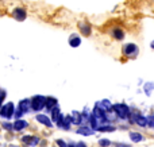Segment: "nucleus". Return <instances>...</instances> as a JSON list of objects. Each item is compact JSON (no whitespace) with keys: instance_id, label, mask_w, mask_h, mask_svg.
<instances>
[{"instance_id":"obj_1","label":"nucleus","mask_w":154,"mask_h":147,"mask_svg":"<svg viewBox=\"0 0 154 147\" xmlns=\"http://www.w3.org/2000/svg\"><path fill=\"white\" fill-rule=\"evenodd\" d=\"M112 108H114L116 116H119L120 119H128V116H130V110H128V107L126 104H116Z\"/></svg>"},{"instance_id":"obj_2","label":"nucleus","mask_w":154,"mask_h":147,"mask_svg":"<svg viewBox=\"0 0 154 147\" xmlns=\"http://www.w3.org/2000/svg\"><path fill=\"white\" fill-rule=\"evenodd\" d=\"M15 115V107H14L12 103H7L5 105H3L0 108V116L5 119H11L12 116Z\"/></svg>"},{"instance_id":"obj_3","label":"nucleus","mask_w":154,"mask_h":147,"mask_svg":"<svg viewBox=\"0 0 154 147\" xmlns=\"http://www.w3.org/2000/svg\"><path fill=\"white\" fill-rule=\"evenodd\" d=\"M46 107V97L43 96H34L31 99V110L41 111Z\"/></svg>"},{"instance_id":"obj_4","label":"nucleus","mask_w":154,"mask_h":147,"mask_svg":"<svg viewBox=\"0 0 154 147\" xmlns=\"http://www.w3.org/2000/svg\"><path fill=\"white\" fill-rule=\"evenodd\" d=\"M30 110H31V100L24 99V100H22V101L19 103V110H18V112H16L15 115L19 118V116H22V115H24V113H27Z\"/></svg>"},{"instance_id":"obj_5","label":"nucleus","mask_w":154,"mask_h":147,"mask_svg":"<svg viewBox=\"0 0 154 147\" xmlns=\"http://www.w3.org/2000/svg\"><path fill=\"white\" fill-rule=\"evenodd\" d=\"M138 53V46L134 45V43H127V45L123 46V54L127 57H133Z\"/></svg>"},{"instance_id":"obj_6","label":"nucleus","mask_w":154,"mask_h":147,"mask_svg":"<svg viewBox=\"0 0 154 147\" xmlns=\"http://www.w3.org/2000/svg\"><path fill=\"white\" fill-rule=\"evenodd\" d=\"M12 16L16 19V20H24L26 16H27V14H26V11H24L23 8H15L14 12H12Z\"/></svg>"},{"instance_id":"obj_7","label":"nucleus","mask_w":154,"mask_h":147,"mask_svg":"<svg viewBox=\"0 0 154 147\" xmlns=\"http://www.w3.org/2000/svg\"><path fill=\"white\" fill-rule=\"evenodd\" d=\"M22 142L23 143H27L29 146H35L39 143V138L37 136H31V135H27V136H23L22 138Z\"/></svg>"},{"instance_id":"obj_8","label":"nucleus","mask_w":154,"mask_h":147,"mask_svg":"<svg viewBox=\"0 0 154 147\" xmlns=\"http://www.w3.org/2000/svg\"><path fill=\"white\" fill-rule=\"evenodd\" d=\"M69 45L72 46V47H77V46L81 45V38L79 37L77 34H72L69 38Z\"/></svg>"},{"instance_id":"obj_9","label":"nucleus","mask_w":154,"mask_h":147,"mask_svg":"<svg viewBox=\"0 0 154 147\" xmlns=\"http://www.w3.org/2000/svg\"><path fill=\"white\" fill-rule=\"evenodd\" d=\"M27 126H29V123H27V122L18 119V120L14 123V130H15V131H22V130H24Z\"/></svg>"},{"instance_id":"obj_10","label":"nucleus","mask_w":154,"mask_h":147,"mask_svg":"<svg viewBox=\"0 0 154 147\" xmlns=\"http://www.w3.org/2000/svg\"><path fill=\"white\" fill-rule=\"evenodd\" d=\"M37 120L39 122V123L45 124L46 127H51V126H53V124H51V120L46 115H37Z\"/></svg>"},{"instance_id":"obj_11","label":"nucleus","mask_w":154,"mask_h":147,"mask_svg":"<svg viewBox=\"0 0 154 147\" xmlns=\"http://www.w3.org/2000/svg\"><path fill=\"white\" fill-rule=\"evenodd\" d=\"M130 139L133 140L134 143H138V142H142L143 140V136H142V134H139V132H130Z\"/></svg>"},{"instance_id":"obj_12","label":"nucleus","mask_w":154,"mask_h":147,"mask_svg":"<svg viewBox=\"0 0 154 147\" xmlns=\"http://www.w3.org/2000/svg\"><path fill=\"white\" fill-rule=\"evenodd\" d=\"M135 123L138 124L139 127H146V126H149V123H147V119L145 118V116H142V115H138L135 118Z\"/></svg>"},{"instance_id":"obj_13","label":"nucleus","mask_w":154,"mask_h":147,"mask_svg":"<svg viewBox=\"0 0 154 147\" xmlns=\"http://www.w3.org/2000/svg\"><path fill=\"white\" fill-rule=\"evenodd\" d=\"M50 112H51V119H53V122H57L58 120V118L61 116V113H60V108L57 107V105L51 108Z\"/></svg>"},{"instance_id":"obj_14","label":"nucleus","mask_w":154,"mask_h":147,"mask_svg":"<svg viewBox=\"0 0 154 147\" xmlns=\"http://www.w3.org/2000/svg\"><path fill=\"white\" fill-rule=\"evenodd\" d=\"M80 30H81V32L84 35H89L91 34V26L88 23H80Z\"/></svg>"},{"instance_id":"obj_15","label":"nucleus","mask_w":154,"mask_h":147,"mask_svg":"<svg viewBox=\"0 0 154 147\" xmlns=\"http://www.w3.org/2000/svg\"><path fill=\"white\" fill-rule=\"evenodd\" d=\"M112 35H114L115 39L120 40V39H123V37H125V32H123L120 28H115L114 31H112Z\"/></svg>"},{"instance_id":"obj_16","label":"nucleus","mask_w":154,"mask_h":147,"mask_svg":"<svg viewBox=\"0 0 154 147\" xmlns=\"http://www.w3.org/2000/svg\"><path fill=\"white\" fill-rule=\"evenodd\" d=\"M93 130L88 128V127H81V128L77 130V134H81V135H85V136H88V135H92Z\"/></svg>"},{"instance_id":"obj_17","label":"nucleus","mask_w":154,"mask_h":147,"mask_svg":"<svg viewBox=\"0 0 154 147\" xmlns=\"http://www.w3.org/2000/svg\"><path fill=\"white\" fill-rule=\"evenodd\" d=\"M56 105H57V99H53V97L46 99V107H48L49 111H51V107H56Z\"/></svg>"},{"instance_id":"obj_18","label":"nucleus","mask_w":154,"mask_h":147,"mask_svg":"<svg viewBox=\"0 0 154 147\" xmlns=\"http://www.w3.org/2000/svg\"><path fill=\"white\" fill-rule=\"evenodd\" d=\"M72 123L73 124H81V115L79 112L72 113Z\"/></svg>"},{"instance_id":"obj_19","label":"nucleus","mask_w":154,"mask_h":147,"mask_svg":"<svg viewBox=\"0 0 154 147\" xmlns=\"http://www.w3.org/2000/svg\"><path fill=\"white\" fill-rule=\"evenodd\" d=\"M97 105H99L100 108H103V110H111V108H112V105L109 104L108 100H103V101H100Z\"/></svg>"},{"instance_id":"obj_20","label":"nucleus","mask_w":154,"mask_h":147,"mask_svg":"<svg viewBox=\"0 0 154 147\" xmlns=\"http://www.w3.org/2000/svg\"><path fill=\"white\" fill-rule=\"evenodd\" d=\"M99 131H114L115 130V127H112V126H104V127H99Z\"/></svg>"},{"instance_id":"obj_21","label":"nucleus","mask_w":154,"mask_h":147,"mask_svg":"<svg viewBox=\"0 0 154 147\" xmlns=\"http://www.w3.org/2000/svg\"><path fill=\"white\" fill-rule=\"evenodd\" d=\"M152 88H154V84L153 82H149V84H146V85H145V91H146L147 94H150V89H152Z\"/></svg>"},{"instance_id":"obj_22","label":"nucleus","mask_w":154,"mask_h":147,"mask_svg":"<svg viewBox=\"0 0 154 147\" xmlns=\"http://www.w3.org/2000/svg\"><path fill=\"white\" fill-rule=\"evenodd\" d=\"M147 123H149V126L152 127V128H154V115H152V116H149V118H147Z\"/></svg>"},{"instance_id":"obj_23","label":"nucleus","mask_w":154,"mask_h":147,"mask_svg":"<svg viewBox=\"0 0 154 147\" xmlns=\"http://www.w3.org/2000/svg\"><path fill=\"white\" fill-rule=\"evenodd\" d=\"M99 143H100L101 146H108V145H111V142H109V140H107V139H101Z\"/></svg>"},{"instance_id":"obj_24","label":"nucleus","mask_w":154,"mask_h":147,"mask_svg":"<svg viewBox=\"0 0 154 147\" xmlns=\"http://www.w3.org/2000/svg\"><path fill=\"white\" fill-rule=\"evenodd\" d=\"M4 97H5V93L2 92V93H0V108H2V103H3V100H4Z\"/></svg>"},{"instance_id":"obj_25","label":"nucleus","mask_w":154,"mask_h":147,"mask_svg":"<svg viewBox=\"0 0 154 147\" xmlns=\"http://www.w3.org/2000/svg\"><path fill=\"white\" fill-rule=\"evenodd\" d=\"M57 143H58V145H61V146H66V143H65L64 140H60V139L57 140Z\"/></svg>"},{"instance_id":"obj_26","label":"nucleus","mask_w":154,"mask_h":147,"mask_svg":"<svg viewBox=\"0 0 154 147\" xmlns=\"http://www.w3.org/2000/svg\"><path fill=\"white\" fill-rule=\"evenodd\" d=\"M150 46H152V49H154V40L152 42V45H150Z\"/></svg>"}]
</instances>
